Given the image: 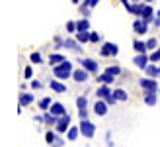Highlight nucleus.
Listing matches in <instances>:
<instances>
[{"label":"nucleus","instance_id":"nucleus-39","mask_svg":"<svg viewBox=\"0 0 160 147\" xmlns=\"http://www.w3.org/2000/svg\"><path fill=\"white\" fill-rule=\"evenodd\" d=\"M29 86H31V88H33V90H39V88H41L43 84H41V83H39V80H31V83H29Z\"/></svg>","mask_w":160,"mask_h":147},{"label":"nucleus","instance_id":"nucleus-24","mask_svg":"<svg viewBox=\"0 0 160 147\" xmlns=\"http://www.w3.org/2000/svg\"><path fill=\"white\" fill-rule=\"evenodd\" d=\"M76 28H78V31H90V20H88L86 16H84L82 20H78V22H76Z\"/></svg>","mask_w":160,"mask_h":147},{"label":"nucleus","instance_id":"nucleus-4","mask_svg":"<svg viewBox=\"0 0 160 147\" xmlns=\"http://www.w3.org/2000/svg\"><path fill=\"white\" fill-rule=\"evenodd\" d=\"M117 53H119V45L113 43V41H106L100 47V55L102 57H115Z\"/></svg>","mask_w":160,"mask_h":147},{"label":"nucleus","instance_id":"nucleus-40","mask_svg":"<svg viewBox=\"0 0 160 147\" xmlns=\"http://www.w3.org/2000/svg\"><path fill=\"white\" fill-rule=\"evenodd\" d=\"M78 118L80 120H88V108L86 110H78Z\"/></svg>","mask_w":160,"mask_h":147},{"label":"nucleus","instance_id":"nucleus-22","mask_svg":"<svg viewBox=\"0 0 160 147\" xmlns=\"http://www.w3.org/2000/svg\"><path fill=\"white\" fill-rule=\"evenodd\" d=\"M133 49H135L137 53H147V51H148L147 41H141V39H135V41H133Z\"/></svg>","mask_w":160,"mask_h":147},{"label":"nucleus","instance_id":"nucleus-10","mask_svg":"<svg viewBox=\"0 0 160 147\" xmlns=\"http://www.w3.org/2000/svg\"><path fill=\"white\" fill-rule=\"evenodd\" d=\"M108 108H109V104L106 100H102V98H98L96 104H94V114H96V116H106Z\"/></svg>","mask_w":160,"mask_h":147},{"label":"nucleus","instance_id":"nucleus-17","mask_svg":"<svg viewBox=\"0 0 160 147\" xmlns=\"http://www.w3.org/2000/svg\"><path fill=\"white\" fill-rule=\"evenodd\" d=\"M33 100H35L33 94H29V92H20V106H23V108H26V106H29Z\"/></svg>","mask_w":160,"mask_h":147},{"label":"nucleus","instance_id":"nucleus-9","mask_svg":"<svg viewBox=\"0 0 160 147\" xmlns=\"http://www.w3.org/2000/svg\"><path fill=\"white\" fill-rule=\"evenodd\" d=\"M90 79V73H88L84 67H78V69H74V73H72V80L74 83H86V80Z\"/></svg>","mask_w":160,"mask_h":147},{"label":"nucleus","instance_id":"nucleus-35","mask_svg":"<svg viewBox=\"0 0 160 147\" xmlns=\"http://www.w3.org/2000/svg\"><path fill=\"white\" fill-rule=\"evenodd\" d=\"M67 31H68V34H76V31H78L76 22H67Z\"/></svg>","mask_w":160,"mask_h":147},{"label":"nucleus","instance_id":"nucleus-7","mask_svg":"<svg viewBox=\"0 0 160 147\" xmlns=\"http://www.w3.org/2000/svg\"><path fill=\"white\" fill-rule=\"evenodd\" d=\"M78 63H80V67H84L88 73H98V67H100V65L96 63L94 59H88V57H80Z\"/></svg>","mask_w":160,"mask_h":147},{"label":"nucleus","instance_id":"nucleus-37","mask_svg":"<svg viewBox=\"0 0 160 147\" xmlns=\"http://www.w3.org/2000/svg\"><path fill=\"white\" fill-rule=\"evenodd\" d=\"M103 100H106V102H108L109 106H113L115 102H119V100H117V98H115V94H113V92H111V94H109L108 98H103Z\"/></svg>","mask_w":160,"mask_h":147},{"label":"nucleus","instance_id":"nucleus-2","mask_svg":"<svg viewBox=\"0 0 160 147\" xmlns=\"http://www.w3.org/2000/svg\"><path fill=\"white\" fill-rule=\"evenodd\" d=\"M139 86H141L145 92H158V90H160V86H158V83H156V79H152V77L139 79Z\"/></svg>","mask_w":160,"mask_h":147},{"label":"nucleus","instance_id":"nucleus-23","mask_svg":"<svg viewBox=\"0 0 160 147\" xmlns=\"http://www.w3.org/2000/svg\"><path fill=\"white\" fill-rule=\"evenodd\" d=\"M113 94H115V98L119 102H127V100H129V94H127L125 88H113Z\"/></svg>","mask_w":160,"mask_h":147},{"label":"nucleus","instance_id":"nucleus-41","mask_svg":"<svg viewBox=\"0 0 160 147\" xmlns=\"http://www.w3.org/2000/svg\"><path fill=\"white\" fill-rule=\"evenodd\" d=\"M62 145H65V139H59V137H57V141H55L51 147H62Z\"/></svg>","mask_w":160,"mask_h":147},{"label":"nucleus","instance_id":"nucleus-20","mask_svg":"<svg viewBox=\"0 0 160 147\" xmlns=\"http://www.w3.org/2000/svg\"><path fill=\"white\" fill-rule=\"evenodd\" d=\"M62 61H67V57L62 55V53H51L49 55V65H51V67H55V65H59Z\"/></svg>","mask_w":160,"mask_h":147},{"label":"nucleus","instance_id":"nucleus-14","mask_svg":"<svg viewBox=\"0 0 160 147\" xmlns=\"http://www.w3.org/2000/svg\"><path fill=\"white\" fill-rule=\"evenodd\" d=\"M80 45H82V43H78L76 37H74V39H65V41L61 43V47H67V49H70V51H76V53L82 51V49H80Z\"/></svg>","mask_w":160,"mask_h":147},{"label":"nucleus","instance_id":"nucleus-45","mask_svg":"<svg viewBox=\"0 0 160 147\" xmlns=\"http://www.w3.org/2000/svg\"><path fill=\"white\" fill-rule=\"evenodd\" d=\"M145 2H147V4H150V2H152V0H145Z\"/></svg>","mask_w":160,"mask_h":147},{"label":"nucleus","instance_id":"nucleus-25","mask_svg":"<svg viewBox=\"0 0 160 147\" xmlns=\"http://www.w3.org/2000/svg\"><path fill=\"white\" fill-rule=\"evenodd\" d=\"M43 118H45L43 124H47V126H57V122H59V118H57V116H53V114H51L49 110H47V112L43 114Z\"/></svg>","mask_w":160,"mask_h":147},{"label":"nucleus","instance_id":"nucleus-31","mask_svg":"<svg viewBox=\"0 0 160 147\" xmlns=\"http://www.w3.org/2000/svg\"><path fill=\"white\" fill-rule=\"evenodd\" d=\"M147 47H148V51H154V49H158V41H156V37L147 39Z\"/></svg>","mask_w":160,"mask_h":147},{"label":"nucleus","instance_id":"nucleus-46","mask_svg":"<svg viewBox=\"0 0 160 147\" xmlns=\"http://www.w3.org/2000/svg\"><path fill=\"white\" fill-rule=\"evenodd\" d=\"M131 2H141V0H131Z\"/></svg>","mask_w":160,"mask_h":147},{"label":"nucleus","instance_id":"nucleus-3","mask_svg":"<svg viewBox=\"0 0 160 147\" xmlns=\"http://www.w3.org/2000/svg\"><path fill=\"white\" fill-rule=\"evenodd\" d=\"M80 133H82V137H86V139H92L96 135V126L90 120H80Z\"/></svg>","mask_w":160,"mask_h":147},{"label":"nucleus","instance_id":"nucleus-11","mask_svg":"<svg viewBox=\"0 0 160 147\" xmlns=\"http://www.w3.org/2000/svg\"><path fill=\"white\" fill-rule=\"evenodd\" d=\"M141 18L145 20V22H154V18H156V12H154V8L150 6V4H145V8H142V14H141Z\"/></svg>","mask_w":160,"mask_h":147},{"label":"nucleus","instance_id":"nucleus-30","mask_svg":"<svg viewBox=\"0 0 160 147\" xmlns=\"http://www.w3.org/2000/svg\"><path fill=\"white\" fill-rule=\"evenodd\" d=\"M45 141L49 143V145H53L55 141H57V135H55V132H51V129H49V132L45 133Z\"/></svg>","mask_w":160,"mask_h":147},{"label":"nucleus","instance_id":"nucleus-19","mask_svg":"<svg viewBox=\"0 0 160 147\" xmlns=\"http://www.w3.org/2000/svg\"><path fill=\"white\" fill-rule=\"evenodd\" d=\"M145 73H147V77H152V79H156V77H160V67L156 63H150L148 67L145 69Z\"/></svg>","mask_w":160,"mask_h":147},{"label":"nucleus","instance_id":"nucleus-5","mask_svg":"<svg viewBox=\"0 0 160 147\" xmlns=\"http://www.w3.org/2000/svg\"><path fill=\"white\" fill-rule=\"evenodd\" d=\"M133 63H135V67H137V69L145 71L148 65H150V55L148 53H137V55L133 57Z\"/></svg>","mask_w":160,"mask_h":147},{"label":"nucleus","instance_id":"nucleus-13","mask_svg":"<svg viewBox=\"0 0 160 147\" xmlns=\"http://www.w3.org/2000/svg\"><path fill=\"white\" fill-rule=\"evenodd\" d=\"M49 112L53 114V116H57V118H61V116H65V114H68L67 108H65V104H61V102H53V104H51V108H49Z\"/></svg>","mask_w":160,"mask_h":147},{"label":"nucleus","instance_id":"nucleus-36","mask_svg":"<svg viewBox=\"0 0 160 147\" xmlns=\"http://www.w3.org/2000/svg\"><path fill=\"white\" fill-rule=\"evenodd\" d=\"M82 4H84L86 8H90V10H92V8H96V6L100 4V0H84Z\"/></svg>","mask_w":160,"mask_h":147},{"label":"nucleus","instance_id":"nucleus-21","mask_svg":"<svg viewBox=\"0 0 160 147\" xmlns=\"http://www.w3.org/2000/svg\"><path fill=\"white\" fill-rule=\"evenodd\" d=\"M74 37H76V41L78 43H90V31H76L74 34Z\"/></svg>","mask_w":160,"mask_h":147},{"label":"nucleus","instance_id":"nucleus-1","mask_svg":"<svg viewBox=\"0 0 160 147\" xmlns=\"http://www.w3.org/2000/svg\"><path fill=\"white\" fill-rule=\"evenodd\" d=\"M72 73H74V67H72V63L70 61H62L59 65H55L53 67V75L55 79H59V80H67L72 77Z\"/></svg>","mask_w":160,"mask_h":147},{"label":"nucleus","instance_id":"nucleus-12","mask_svg":"<svg viewBox=\"0 0 160 147\" xmlns=\"http://www.w3.org/2000/svg\"><path fill=\"white\" fill-rule=\"evenodd\" d=\"M49 88L53 92H57V94H65L67 92V84H62L59 79H51L49 80Z\"/></svg>","mask_w":160,"mask_h":147},{"label":"nucleus","instance_id":"nucleus-18","mask_svg":"<svg viewBox=\"0 0 160 147\" xmlns=\"http://www.w3.org/2000/svg\"><path fill=\"white\" fill-rule=\"evenodd\" d=\"M78 135H80V126H70L68 132H67V139L68 141H76Z\"/></svg>","mask_w":160,"mask_h":147},{"label":"nucleus","instance_id":"nucleus-8","mask_svg":"<svg viewBox=\"0 0 160 147\" xmlns=\"http://www.w3.org/2000/svg\"><path fill=\"white\" fill-rule=\"evenodd\" d=\"M133 31L137 35H145L147 31H148V22H145L142 18H137V20L133 22Z\"/></svg>","mask_w":160,"mask_h":147},{"label":"nucleus","instance_id":"nucleus-34","mask_svg":"<svg viewBox=\"0 0 160 147\" xmlns=\"http://www.w3.org/2000/svg\"><path fill=\"white\" fill-rule=\"evenodd\" d=\"M98 41H102V35L98 31H90V43H98Z\"/></svg>","mask_w":160,"mask_h":147},{"label":"nucleus","instance_id":"nucleus-28","mask_svg":"<svg viewBox=\"0 0 160 147\" xmlns=\"http://www.w3.org/2000/svg\"><path fill=\"white\" fill-rule=\"evenodd\" d=\"M76 108L78 110H86L88 108V98L86 96H78L76 98Z\"/></svg>","mask_w":160,"mask_h":147},{"label":"nucleus","instance_id":"nucleus-6","mask_svg":"<svg viewBox=\"0 0 160 147\" xmlns=\"http://www.w3.org/2000/svg\"><path fill=\"white\" fill-rule=\"evenodd\" d=\"M68 128H70V114H65V116L59 118L57 126H55V132H57V133H67Z\"/></svg>","mask_w":160,"mask_h":147},{"label":"nucleus","instance_id":"nucleus-43","mask_svg":"<svg viewBox=\"0 0 160 147\" xmlns=\"http://www.w3.org/2000/svg\"><path fill=\"white\" fill-rule=\"evenodd\" d=\"M80 2H84V0H72V4H80Z\"/></svg>","mask_w":160,"mask_h":147},{"label":"nucleus","instance_id":"nucleus-26","mask_svg":"<svg viewBox=\"0 0 160 147\" xmlns=\"http://www.w3.org/2000/svg\"><path fill=\"white\" fill-rule=\"evenodd\" d=\"M156 100H158L156 92H145V104H147V106H154Z\"/></svg>","mask_w":160,"mask_h":147},{"label":"nucleus","instance_id":"nucleus-27","mask_svg":"<svg viewBox=\"0 0 160 147\" xmlns=\"http://www.w3.org/2000/svg\"><path fill=\"white\" fill-rule=\"evenodd\" d=\"M51 104H53V102H51V96H43L41 100H39V108H41L43 112H47V110L51 108Z\"/></svg>","mask_w":160,"mask_h":147},{"label":"nucleus","instance_id":"nucleus-15","mask_svg":"<svg viewBox=\"0 0 160 147\" xmlns=\"http://www.w3.org/2000/svg\"><path fill=\"white\" fill-rule=\"evenodd\" d=\"M111 92H113V90L109 88V84H100L98 88H96V98H102V100H103V98H108Z\"/></svg>","mask_w":160,"mask_h":147},{"label":"nucleus","instance_id":"nucleus-44","mask_svg":"<svg viewBox=\"0 0 160 147\" xmlns=\"http://www.w3.org/2000/svg\"><path fill=\"white\" fill-rule=\"evenodd\" d=\"M156 18H160V10H158V12H156Z\"/></svg>","mask_w":160,"mask_h":147},{"label":"nucleus","instance_id":"nucleus-38","mask_svg":"<svg viewBox=\"0 0 160 147\" xmlns=\"http://www.w3.org/2000/svg\"><path fill=\"white\" fill-rule=\"evenodd\" d=\"M31 77H33V69L26 67V69H23V79H31Z\"/></svg>","mask_w":160,"mask_h":147},{"label":"nucleus","instance_id":"nucleus-32","mask_svg":"<svg viewBox=\"0 0 160 147\" xmlns=\"http://www.w3.org/2000/svg\"><path fill=\"white\" fill-rule=\"evenodd\" d=\"M150 63H160V47L150 51Z\"/></svg>","mask_w":160,"mask_h":147},{"label":"nucleus","instance_id":"nucleus-33","mask_svg":"<svg viewBox=\"0 0 160 147\" xmlns=\"http://www.w3.org/2000/svg\"><path fill=\"white\" fill-rule=\"evenodd\" d=\"M29 61H31V63H35V65H39V63L43 61V59H41V53H37V51H35V53H31V55H29Z\"/></svg>","mask_w":160,"mask_h":147},{"label":"nucleus","instance_id":"nucleus-42","mask_svg":"<svg viewBox=\"0 0 160 147\" xmlns=\"http://www.w3.org/2000/svg\"><path fill=\"white\" fill-rule=\"evenodd\" d=\"M119 2H121L123 6H127V4H129V0H119Z\"/></svg>","mask_w":160,"mask_h":147},{"label":"nucleus","instance_id":"nucleus-16","mask_svg":"<svg viewBox=\"0 0 160 147\" xmlns=\"http://www.w3.org/2000/svg\"><path fill=\"white\" fill-rule=\"evenodd\" d=\"M96 80H98L100 84H111V83L115 80V75H109V73H106V71H103L102 75H98V77H96Z\"/></svg>","mask_w":160,"mask_h":147},{"label":"nucleus","instance_id":"nucleus-29","mask_svg":"<svg viewBox=\"0 0 160 147\" xmlns=\"http://www.w3.org/2000/svg\"><path fill=\"white\" fill-rule=\"evenodd\" d=\"M106 73H109V75H121V67L119 65H111V67H106Z\"/></svg>","mask_w":160,"mask_h":147}]
</instances>
